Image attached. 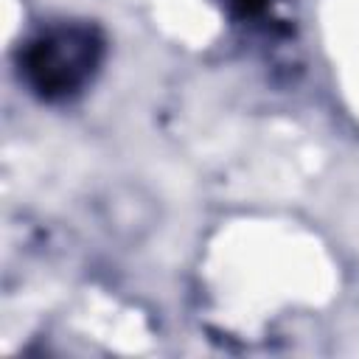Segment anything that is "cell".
Returning a JSON list of instances; mask_svg holds the SVG:
<instances>
[{
    "label": "cell",
    "mask_w": 359,
    "mask_h": 359,
    "mask_svg": "<svg viewBox=\"0 0 359 359\" xmlns=\"http://www.w3.org/2000/svg\"><path fill=\"white\" fill-rule=\"evenodd\" d=\"M98 39L87 28H62L28 48L25 70L31 84L48 95H67L79 90L98 62Z\"/></svg>",
    "instance_id": "1"
},
{
    "label": "cell",
    "mask_w": 359,
    "mask_h": 359,
    "mask_svg": "<svg viewBox=\"0 0 359 359\" xmlns=\"http://www.w3.org/2000/svg\"><path fill=\"white\" fill-rule=\"evenodd\" d=\"M269 0H233V6L241 11V14H252V11H261Z\"/></svg>",
    "instance_id": "2"
}]
</instances>
